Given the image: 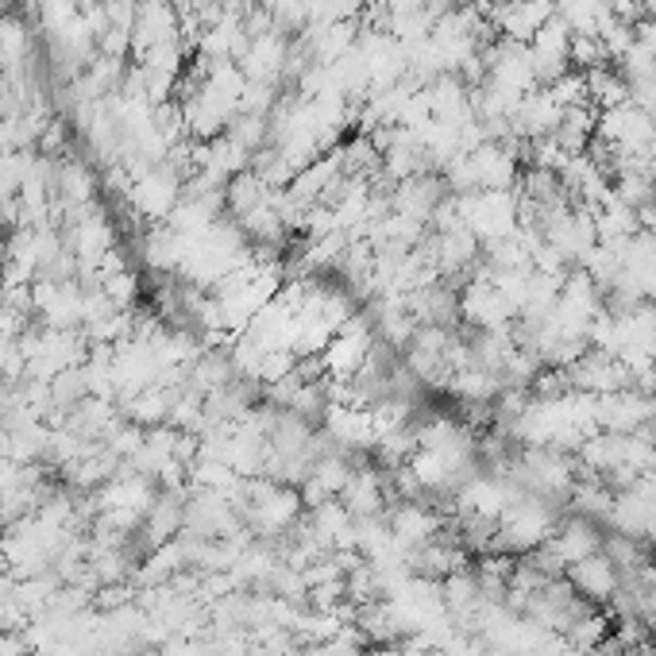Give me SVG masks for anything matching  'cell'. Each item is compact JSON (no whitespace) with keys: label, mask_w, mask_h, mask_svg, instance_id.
<instances>
[{"label":"cell","mask_w":656,"mask_h":656,"mask_svg":"<svg viewBox=\"0 0 656 656\" xmlns=\"http://www.w3.org/2000/svg\"><path fill=\"white\" fill-rule=\"evenodd\" d=\"M132 194H136V205L147 216H171L174 205H178V174L154 171L151 166V171L136 178Z\"/></svg>","instance_id":"10"},{"label":"cell","mask_w":656,"mask_h":656,"mask_svg":"<svg viewBox=\"0 0 656 656\" xmlns=\"http://www.w3.org/2000/svg\"><path fill=\"white\" fill-rule=\"evenodd\" d=\"M425 94H429L433 120H441V124L463 128L468 120H475V109H471V89L460 74H441L436 82H429Z\"/></svg>","instance_id":"6"},{"label":"cell","mask_w":656,"mask_h":656,"mask_svg":"<svg viewBox=\"0 0 656 656\" xmlns=\"http://www.w3.org/2000/svg\"><path fill=\"white\" fill-rule=\"evenodd\" d=\"M383 518L406 548L429 545V541H436L444 533V518L429 503H421V498H401V503L386 506Z\"/></svg>","instance_id":"2"},{"label":"cell","mask_w":656,"mask_h":656,"mask_svg":"<svg viewBox=\"0 0 656 656\" xmlns=\"http://www.w3.org/2000/svg\"><path fill=\"white\" fill-rule=\"evenodd\" d=\"M341 506L351 513L356 521H367V518H383L386 513V503H391V495H386V483L375 475L371 468H356V475L344 483L341 495Z\"/></svg>","instance_id":"8"},{"label":"cell","mask_w":656,"mask_h":656,"mask_svg":"<svg viewBox=\"0 0 656 656\" xmlns=\"http://www.w3.org/2000/svg\"><path fill=\"white\" fill-rule=\"evenodd\" d=\"M595 421L603 433H638L656 421V398H648L638 386L603 394L595 398Z\"/></svg>","instance_id":"1"},{"label":"cell","mask_w":656,"mask_h":656,"mask_svg":"<svg viewBox=\"0 0 656 656\" xmlns=\"http://www.w3.org/2000/svg\"><path fill=\"white\" fill-rule=\"evenodd\" d=\"M564 580L575 587V595L587 598V603H606V598H618V591H622V571L614 568L603 553L571 564V568L564 571Z\"/></svg>","instance_id":"5"},{"label":"cell","mask_w":656,"mask_h":656,"mask_svg":"<svg viewBox=\"0 0 656 656\" xmlns=\"http://www.w3.org/2000/svg\"><path fill=\"white\" fill-rule=\"evenodd\" d=\"M545 548L564 564V571H568L571 564L587 560V556H595L598 548H603V533H598V525L591 518L571 513V518H564L560 525H556V533L545 541Z\"/></svg>","instance_id":"4"},{"label":"cell","mask_w":656,"mask_h":656,"mask_svg":"<svg viewBox=\"0 0 656 656\" xmlns=\"http://www.w3.org/2000/svg\"><path fill=\"white\" fill-rule=\"evenodd\" d=\"M587 97L598 112L603 109H618V104L630 101V82H626L618 70L610 66H595L587 70Z\"/></svg>","instance_id":"11"},{"label":"cell","mask_w":656,"mask_h":656,"mask_svg":"<svg viewBox=\"0 0 656 656\" xmlns=\"http://www.w3.org/2000/svg\"><path fill=\"white\" fill-rule=\"evenodd\" d=\"M548 94H553V101L560 104V109L591 104V97H587V74H580V70H568L564 77H556L553 86H548Z\"/></svg>","instance_id":"12"},{"label":"cell","mask_w":656,"mask_h":656,"mask_svg":"<svg viewBox=\"0 0 656 656\" xmlns=\"http://www.w3.org/2000/svg\"><path fill=\"white\" fill-rule=\"evenodd\" d=\"M444 178H433V174H418V178H406L398 182V189H391V209L394 213H406V216H418V221L429 224L433 209L444 201Z\"/></svg>","instance_id":"9"},{"label":"cell","mask_w":656,"mask_h":656,"mask_svg":"<svg viewBox=\"0 0 656 656\" xmlns=\"http://www.w3.org/2000/svg\"><path fill=\"white\" fill-rule=\"evenodd\" d=\"M468 166L479 189H518V154L506 144H483L468 154Z\"/></svg>","instance_id":"7"},{"label":"cell","mask_w":656,"mask_h":656,"mask_svg":"<svg viewBox=\"0 0 656 656\" xmlns=\"http://www.w3.org/2000/svg\"><path fill=\"white\" fill-rule=\"evenodd\" d=\"M286 59H290V44H286V35H282L279 27H271V32L256 35L248 44V51L239 59V70H244L248 82L274 86V82L286 74Z\"/></svg>","instance_id":"3"},{"label":"cell","mask_w":656,"mask_h":656,"mask_svg":"<svg viewBox=\"0 0 656 656\" xmlns=\"http://www.w3.org/2000/svg\"><path fill=\"white\" fill-rule=\"evenodd\" d=\"M568 62H571V70L587 74V70H595V66H606L610 59H606L603 44H598V35H571Z\"/></svg>","instance_id":"13"}]
</instances>
